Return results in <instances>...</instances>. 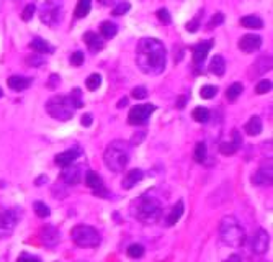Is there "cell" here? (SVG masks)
<instances>
[{
	"label": "cell",
	"instance_id": "1",
	"mask_svg": "<svg viewBox=\"0 0 273 262\" xmlns=\"http://www.w3.org/2000/svg\"><path fill=\"white\" fill-rule=\"evenodd\" d=\"M136 64L147 76L162 74L167 64V51L157 38H141L136 48Z\"/></svg>",
	"mask_w": 273,
	"mask_h": 262
},
{
	"label": "cell",
	"instance_id": "2",
	"mask_svg": "<svg viewBox=\"0 0 273 262\" xmlns=\"http://www.w3.org/2000/svg\"><path fill=\"white\" fill-rule=\"evenodd\" d=\"M162 201L153 193H144L133 203V213L141 223L144 224H153L156 223L162 215Z\"/></svg>",
	"mask_w": 273,
	"mask_h": 262
},
{
	"label": "cell",
	"instance_id": "3",
	"mask_svg": "<svg viewBox=\"0 0 273 262\" xmlns=\"http://www.w3.org/2000/svg\"><path fill=\"white\" fill-rule=\"evenodd\" d=\"M246 229L236 216L227 215L219 223V239L229 248H240L246 243Z\"/></svg>",
	"mask_w": 273,
	"mask_h": 262
},
{
	"label": "cell",
	"instance_id": "4",
	"mask_svg": "<svg viewBox=\"0 0 273 262\" xmlns=\"http://www.w3.org/2000/svg\"><path fill=\"white\" fill-rule=\"evenodd\" d=\"M130 161V146L123 139H115L103 153V162L111 172H123Z\"/></svg>",
	"mask_w": 273,
	"mask_h": 262
},
{
	"label": "cell",
	"instance_id": "5",
	"mask_svg": "<svg viewBox=\"0 0 273 262\" xmlns=\"http://www.w3.org/2000/svg\"><path fill=\"white\" fill-rule=\"evenodd\" d=\"M46 111L59 122H67L74 117L75 107L72 105L69 95H56L46 102Z\"/></svg>",
	"mask_w": 273,
	"mask_h": 262
},
{
	"label": "cell",
	"instance_id": "6",
	"mask_svg": "<svg viewBox=\"0 0 273 262\" xmlns=\"http://www.w3.org/2000/svg\"><path fill=\"white\" fill-rule=\"evenodd\" d=\"M71 239L79 248H97L102 243L100 233L88 224H77L71 231Z\"/></svg>",
	"mask_w": 273,
	"mask_h": 262
},
{
	"label": "cell",
	"instance_id": "7",
	"mask_svg": "<svg viewBox=\"0 0 273 262\" xmlns=\"http://www.w3.org/2000/svg\"><path fill=\"white\" fill-rule=\"evenodd\" d=\"M63 18V2L60 0H46L40 9V20L48 26L59 25Z\"/></svg>",
	"mask_w": 273,
	"mask_h": 262
},
{
	"label": "cell",
	"instance_id": "8",
	"mask_svg": "<svg viewBox=\"0 0 273 262\" xmlns=\"http://www.w3.org/2000/svg\"><path fill=\"white\" fill-rule=\"evenodd\" d=\"M156 107L153 103H141V105H136L130 110V113H128V123L130 125H144L150 118V115L154 113Z\"/></svg>",
	"mask_w": 273,
	"mask_h": 262
},
{
	"label": "cell",
	"instance_id": "9",
	"mask_svg": "<svg viewBox=\"0 0 273 262\" xmlns=\"http://www.w3.org/2000/svg\"><path fill=\"white\" fill-rule=\"evenodd\" d=\"M20 221V212L18 208H9L0 213V231L2 233H12L15 226Z\"/></svg>",
	"mask_w": 273,
	"mask_h": 262
},
{
	"label": "cell",
	"instance_id": "10",
	"mask_svg": "<svg viewBox=\"0 0 273 262\" xmlns=\"http://www.w3.org/2000/svg\"><path fill=\"white\" fill-rule=\"evenodd\" d=\"M213 44H215L213 40H208V41H201V43L196 44V46L192 48V51H193V64L196 67V72H201L203 63H204V59H206L208 52L211 51V48H213Z\"/></svg>",
	"mask_w": 273,
	"mask_h": 262
},
{
	"label": "cell",
	"instance_id": "11",
	"mask_svg": "<svg viewBox=\"0 0 273 262\" xmlns=\"http://www.w3.org/2000/svg\"><path fill=\"white\" fill-rule=\"evenodd\" d=\"M262 48V36L247 33L239 40V49L242 52H247V54H252V52L259 51Z\"/></svg>",
	"mask_w": 273,
	"mask_h": 262
},
{
	"label": "cell",
	"instance_id": "12",
	"mask_svg": "<svg viewBox=\"0 0 273 262\" xmlns=\"http://www.w3.org/2000/svg\"><path fill=\"white\" fill-rule=\"evenodd\" d=\"M85 184H87V187H90V189L94 190V193L97 197H102V198L108 197V190L105 189L102 177L98 176L97 172H94V170L87 172V174H85Z\"/></svg>",
	"mask_w": 273,
	"mask_h": 262
},
{
	"label": "cell",
	"instance_id": "13",
	"mask_svg": "<svg viewBox=\"0 0 273 262\" xmlns=\"http://www.w3.org/2000/svg\"><path fill=\"white\" fill-rule=\"evenodd\" d=\"M268 246H270V235L262 228L257 229L254 238H252V244H250L252 252L254 254H265L268 251Z\"/></svg>",
	"mask_w": 273,
	"mask_h": 262
},
{
	"label": "cell",
	"instance_id": "14",
	"mask_svg": "<svg viewBox=\"0 0 273 262\" xmlns=\"http://www.w3.org/2000/svg\"><path fill=\"white\" fill-rule=\"evenodd\" d=\"M60 179L67 184V185H77L82 181V169L80 166H75V164H69V166L63 167L60 172Z\"/></svg>",
	"mask_w": 273,
	"mask_h": 262
},
{
	"label": "cell",
	"instance_id": "15",
	"mask_svg": "<svg viewBox=\"0 0 273 262\" xmlns=\"http://www.w3.org/2000/svg\"><path fill=\"white\" fill-rule=\"evenodd\" d=\"M232 141H227V143L219 144V153L224 156H232L239 151V148L242 146V136L237 130H232Z\"/></svg>",
	"mask_w": 273,
	"mask_h": 262
},
{
	"label": "cell",
	"instance_id": "16",
	"mask_svg": "<svg viewBox=\"0 0 273 262\" xmlns=\"http://www.w3.org/2000/svg\"><path fill=\"white\" fill-rule=\"evenodd\" d=\"M41 241L43 244L46 246V248H56L60 241V233L59 229L54 228V226H46L43 231H41Z\"/></svg>",
	"mask_w": 273,
	"mask_h": 262
},
{
	"label": "cell",
	"instance_id": "17",
	"mask_svg": "<svg viewBox=\"0 0 273 262\" xmlns=\"http://www.w3.org/2000/svg\"><path fill=\"white\" fill-rule=\"evenodd\" d=\"M270 69H271V57L270 56H262V57L257 59L252 67H250V77L263 76V74Z\"/></svg>",
	"mask_w": 273,
	"mask_h": 262
},
{
	"label": "cell",
	"instance_id": "18",
	"mask_svg": "<svg viewBox=\"0 0 273 262\" xmlns=\"http://www.w3.org/2000/svg\"><path fill=\"white\" fill-rule=\"evenodd\" d=\"M79 156H80V149L72 148V149H67V151H64V153H59L54 161H56L57 166L66 167V166H69V164H72Z\"/></svg>",
	"mask_w": 273,
	"mask_h": 262
},
{
	"label": "cell",
	"instance_id": "19",
	"mask_svg": "<svg viewBox=\"0 0 273 262\" xmlns=\"http://www.w3.org/2000/svg\"><path fill=\"white\" fill-rule=\"evenodd\" d=\"M252 184L255 185H270L271 184V164L262 166L259 170L252 176Z\"/></svg>",
	"mask_w": 273,
	"mask_h": 262
},
{
	"label": "cell",
	"instance_id": "20",
	"mask_svg": "<svg viewBox=\"0 0 273 262\" xmlns=\"http://www.w3.org/2000/svg\"><path fill=\"white\" fill-rule=\"evenodd\" d=\"M142 177H144V172L141 169H133L125 176L123 182H121V187H123L125 190H131L136 184H139L142 181Z\"/></svg>",
	"mask_w": 273,
	"mask_h": 262
},
{
	"label": "cell",
	"instance_id": "21",
	"mask_svg": "<svg viewBox=\"0 0 273 262\" xmlns=\"http://www.w3.org/2000/svg\"><path fill=\"white\" fill-rule=\"evenodd\" d=\"M83 41H85L87 48L92 52H100L103 49V38L94 32H87L85 35H83Z\"/></svg>",
	"mask_w": 273,
	"mask_h": 262
},
{
	"label": "cell",
	"instance_id": "22",
	"mask_svg": "<svg viewBox=\"0 0 273 262\" xmlns=\"http://www.w3.org/2000/svg\"><path fill=\"white\" fill-rule=\"evenodd\" d=\"M29 48L36 51L38 54H52V52H54V48H52L46 40L40 38V36H35L32 43H29Z\"/></svg>",
	"mask_w": 273,
	"mask_h": 262
},
{
	"label": "cell",
	"instance_id": "23",
	"mask_svg": "<svg viewBox=\"0 0 273 262\" xmlns=\"http://www.w3.org/2000/svg\"><path fill=\"white\" fill-rule=\"evenodd\" d=\"M7 84H9V87L15 92H23L32 85V79L21 77V76H12V77H9V80H7Z\"/></svg>",
	"mask_w": 273,
	"mask_h": 262
},
{
	"label": "cell",
	"instance_id": "24",
	"mask_svg": "<svg viewBox=\"0 0 273 262\" xmlns=\"http://www.w3.org/2000/svg\"><path fill=\"white\" fill-rule=\"evenodd\" d=\"M184 210H185L184 201L178 200L177 203H175V207L170 210V213L167 215V218H165V224H167V226H173L175 223H178V220L181 218V215H184Z\"/></svg>",
	"mask_w": 273,
	"mask_h": 262
},
{
	"label": "cell",
	"instance_id": "25",
	"mask_svg": "<svg viewBox=\"0 0 273 262\" xmlns=\"http://www.w3.org/2000/svg\"><path fill=\"white\" fill-rule=\"evenodd\" d=\"M244 130L249 136H257V134H260L262 130H263V123H262L260 117H257V115L250 117V120L244 125Z\"/></svg>",
	"mask_w": 273,
	"mask_h": 262
},
{
	"label": "cell",
	"instance_id": "26",
	"mask_svg": "<svg viewBox=\"0 0 273 262\" xmlns=\"http://www.w3.org/2000/svg\"><path fill=\"white\" fill-rule=\"evenodd\" d=\"M226 71V61L223 56H215L209 63V72L218 77H223Z\"/></svg>",
	"mask_w": 273,
	"mask_h": 262
},
{
	"label": "cell",
	"instance_id": "27",
	"mask_svg": "<svg viewBox=\"0 0 273 262\" xmlns=\"http://www.w3.org/2000/svg\"><path fill=\"white\" fill-rule=\"evenodd\" d=\"M240 25L244 28H252V30H260L263 28V20L257 15H246L240 18Z\"/></svg>",
	"mask_w": 273,
	"mask_h": 262
},
{
	"label": "cell",
	"instance_id": "28",
	"mask_svg": "<svg viewBox=\"0 0 273 262\" xmlns=\"http://www.w3.org/2000/svg\"><path fill=\"white\" fill-rule=\"evenodd\" d=\"M90 9H92V0H79L77 5H75V18H85Z\"/></svg>",
	"mask_w": 273,
	"mask_h": 262
},
{
	"label": "cell",
	"instance_id": "29",
	"mask_svg": "<svg viewBox=\"0 0 273 262\" xmlns=\"http://www.w3.org/2000/svg\"><path fill=\"white\" fill-rule=\"evenodd\" d=\"M116 33H118V26L113 23V21H103L100 25V35L103 38L111 40V38H115Z\"/></svg>",
	"mask_w": 273,
	"mask_h": 262
},
{
	"label": "cell",
	"instance_id": "30",
	"mask_svg": "<svg viewBox=\"0 0 273 262\" xmlns=\"http://www.w3.org/2000/svg\"><path fill=\"white\" fill-rule=\"evenodd\" d=\"M242 91H244V85L240 84V82H234V84L231 87H227V91H226V99L229 100V102H236Z\"/></svg>",
	"mask_w": 273,
	"mask_h": 262
},
{
	"label": "cell",
	"instance_id": "31",
	"mask_svg": "<svg viewBox=\"0 0 273 262\" xmlns=\"http://www.w3.org/2000/svg\"><path fill=\"white\" fill-rule=\"evenodd\" d=\"M193 120L195 122H198V123H206L208 120H209V110L206 107H196L193 110V113H192Z\"/></svg>",
	"mask_w": 273,
	"mask_h": 262
},
{
	"label": "cell",
	"instance_id": "32",
	"mask_svg": "<svg viewBox=\"0 0 273 262\" xmlns=\"http://www.w3.org/2000/svg\"><path fill=\"white\" fill-rule=\"evenodd\" d=\"M33 210H35L36 216H40V218H48V216L51 215V210L46 203H44V201H35Z\"/></svg>",
	"mask_w": 273,
	"mask_h": 262
},
{
	"label": "cell",
	"instance_id": "33",
	"mask_svg": "<svg viewBox=\"0 0 273 262\" xmlns=\"http://www.w3.org/2000/svg\"><path fill=\"white\" fill-rule=\"evenodd\" d=\"M144 246H141V244H131L130 248L126 249V254L130 256L131 259H141L142 256H144Z\"/></svg>",
	"mask_w": 273,
	"mask_h": 262
},
{
	"label": "cell",
	"instance_id": "34",
	"mask_svg": "<svg viewBox=\"0 0 273 262\" xmlns=\"http://www.w3.org/2000/svg\"><path fill=\"white\" fill-rule=\"evenodd\" d=\"M206 154H208L206 144H204V143H198V144H196L195 153H193V157H195L196 162H200V164L204 162V159H206Z\"/></svg>",
	"mask_w": 273,
	"mask_h": 262
},
{
	"label": "cell",
	"instance_id": "35",
	"mask_svg": "<svg viewBox=\"0 0 273 262\" xmlns=\"http://www.w3.org/2000/svg\"><path fill=\"white\" fill-rule=\"evenodd\" d=\"M85 85H87V89L90 92L97 91V89L102 85V76H100V74H92V76L87 79Z\"/></svg>",
	"mask_w": 273,
	"mask_h": 262
},
{
	"label": "cell",
	"instance_id": "36",
	"mask_svg": "<svg viewBox=\"0 0 273 262\" xmlns=\"http://www.w3.org/2000/svg\"><path fill=\"white\" fill-rule=\"evenodd\" d=\"M69 99H71L72 105L75 107V110L83 107V99H82V92H80V89H74V91L69 94Z\"/></svg>",
	"mask_w": 273,
	"mask_h": 262
},
{
	"label": "cell",
	"instance_id": "37",
	"mask_svg": "<svg viewBox=\"0 0 273 262\" xmlns=\"http://www.w3.org/2000/svg\"><path fill=\"white\" fill-rule=\"evenodd\" d=\"M216 94H218V87H216V85H203L201 91H200L201 99H204V100L213 99Z\"/></svg>",
	"mask_w": 273,
	"mask_h": 262
},
{
	"label": "cell",
	"instance_id": "38",
	"mask_svg": "<svg viewBox=\"0 0 273 262\" xmlns=\"http://www.w3.org/2000/svg\"><path fill=\"white\" fill-rule=\"evenodd\" d=\"M130 9H131L130 2H119V4L115 7V9L111 10V13L115 15V17H121V15H125V13L130 12Z\"/></svg>",
	"mask_w": 273,
	"mask_h": 262
},
{
	"label": "cell",
	"instance_id": "39",
	"mask_svg": "<svg viewBox=\"0 0 273 262\" xmlns=\"http://www.w3.org/2000/svg\"><path fill=\"white\" fill-rule=\"evenodd\" d=\"M270 91H271V80H268V79L260 80L259 84H257V87H255V92L257 94H267Z\"/></svg>",
	"mask_w": 273,
	"mask_h": 262
},
{
	"label": "cell",
	"instance_id": "40",
	"mask_svg": "<svg viewBox=\"0 0 273 262\" xmlns=\"http://www.w3.org/2000/svg\"><path fill=\"white\" fill-rule=\"evenodd\" d=\"M35 10H36V7H35L33 4L26 5L25 9H23V12H21V20H23V21H29V20L33 18Z\"/></svg>",
	"mask_w": 273,
	"mask_h": 262
},
{
	"label": "cell",
	"instance_id": "41",
	"mask_svg": "<svg viewBox=\"0 0 273 262\" xmlns=\"http://www.w3.org/2000/svg\"><path fill=\"white\" fill-rule=\"evenodd\" d=\"M157 18L162 21L164 25H170L172 23V17H170V13L167 9H161V10H157Z\"/></svg>",
	"mask_w": 273,
	"mask_h": 262
},
{
	"label": "cell",
	"instance_id": "42",
	"mask_svg": "<svg viewBox=\"0 0 273 262\" xmlns=\"http://www.w3.org/2000/svg\"><path fill=\"white\" fill-rule=\"evenodd\" d=\"M203 17V10L201 12H198V15L192 20V21H188V23L185 25V28L188 30V32H196L198 30V26H200V18Z\"/></svg>",
	"mask_w": 273,
	"mask_h": 262
},
{
	"label": "cell",
	"instance_id": "43",
	"mask_svg": "<svg viewBox=\"0 0 273 262\" xmlns=\"http://www.w3.org/2000/svg\"><path fill=\"white\" fill-rule=\"evenodd\" d=\"M131 95L134 97L136 100H144V99H146V97H147V89H146V87H142V85H139V87L133 89Z\"/></svg>",
	"mask_w": 273,
	"mask_h": 262
},
{
	"label": "cell",
	"instance_id": "44",
	"mask_svg": "<svg viewBox=\"0 0 273 262\" xmlns=\"http://www.w3.org/2000/svg\"><path fill=\"white\" fill-rule=\"evenodd\" d=\"M83 61H85V56H83L82 51L72 52V56H71V64H72V66H82Z\"/></svg>",
	"mask_w": 273,
	"mask_h": 262
},
{
	"label": "cell",
	"instance_id": "45",
	"mask_svg": "<svg viewBox=\"0 0 273 262\" xmlns=\"http://www.w3.org/2000/svg\"><path fill=\"white\" fill-rule=\"evenodd\" d=\"M223 21H224V15L223 13H216V15H213V18H211L209 28H216L219 25H223Z\"/></svg>",
	"mask_w": 273,
	"mask_h": 262
},
{
	"label": "cell",
	"instance_id": "46",
	"mask_svg": "<svg viewBox=\"0 0 273 262\" xmlns=\"http://www.w3.org/2000/svg\"><path fill=\"white\" fill-rule=\"evenodd\" d=\"M17 262H41L40 259H38L36 256H32V254H26V252H23L21 256L18 257V260Z\"/></svg>",
	"mask_w": 273,
	"mask_h": 262
},
{
	"label": "cell",
	"instance_id": "47",
	"mask_svg": "<svg viewBox=\"0 0 273 262\" xmlns=\"http://www.w3.org/2000/svg\"><path fill=\"white\" fill-rule=\"evenodd\" d=\"M59 82H60V79H59L57 74H51L49 82H48V89H56Z\"/></svg>",
	"mask_w": 273,
	"mask_h": 262
},
{
	"label": "cell",
	"instance_id": "48",
	"mask_svg": "<svg viewBox=\"0 0 273 262\" xmlns=\"http://www.w3.org/2000/svg\"><path fill=\"white\" fill-rule=\"evenodd\" d=\"M28 64L29 66H41L43 64V57L41 56H29L28 57Z\"/></svg>",
	"mask_w": 273,
	"mask_h": 262
},
{
	"label": "cell",
	"instance_id": "49",
	"mask_svg": "<svg viewBox=\"0 0 273 262\" xmlns=\"http://www.w3.org/2000/svg\"><path fill=\"white\" fill-rule=\"evenodd\" d=\"M92 122H94V118H92V115H90V113H85L82 117V125L83 126H90V125H92Z\"/></svg>",
	"mask_w": 273,
	"mask_h": 262
},
{
	"label": "cell",
	"instance_id": "50",
	"mask_svg": "<svg viewBox=\"0 0 273 262\" xmlns=\"http://www.w3.org/2000/svg\"><path fill=\"white\" fill-rule=\"evenodd\" d=\"M223 262H242V257L239 256V254H232V256H229L227 259H224Z\"/></svg>",
	"mask_w": 273,
	"mask_h": 262
},
{
	"label": "cell",
	"instance_id": "51",
	"mask_svg": "<svg viewBox=\"0 0 273 262\" xmlns=\"http://www.w3.org/2000/svg\"><path fill=\"white\" fill-rule=\"evenodd\" d=\"M146 136V133H139V134H134L133 136V144H139L141 141H142V138Z\"/></svg>",
	"mask_w": 273,
	"mask_h": 262
},
{
	"label": "cell",
	"instance_id": "52",
	"mask_svg": "<svg viewBox=\"0 0 273 262\" xmlns=\"http://www.w3.org/2000/svg\"><path fill=\"white\" fill-rule=\"evenodd\" d=\"M185 103H187V97H185V95H180V97H178V102H177V108L181 110V108L185 107Z\"/></svg>",
	"mask_w": 273,
	"mask_h": 262
},
{
	"label": "cell",
	"instance_id": "53",
	"mask_svg": "<svg viewBox=\"0 0 273 262\" xmlns=\"http://www.w3.org/2000/svg\"><path fill=\"white\" fill-rule=\"evenodd\" d=\"M126 105H128V99H126V97H123V99L118 102V108H125Z\"/></svg>",
	"mask_w": 273,
	"mask_h": 262
},
{
	"label": "cell",
	"instance_id": "54",
	"mask_svg": "<svg viewBox=\"0 0 273 262\" xmlns=\"http://www.w3.org/2000/svg\"><path fill=\"white\" fill-rule=\"evenodd\" d=\"M98 4H102V5H107V7H110V5H113V4H115V0H98Z\"/></svg>",
	"mask_w": 273,
	"mask_h": 262
},
{
	"label": "cell",
	"instance_id": "55",
	"mask_svg": "<svg viewBox=\"0 0 273 262\" xmlns=\"http://www.w3.org/2000/svg\"><path fill=\"white\" fill-rule=\"evenodd\" d=\"M46 181H48V177H46V176H41V177H38L36 185H41V182H46Z\"/></svg>",
	"mask_w": 273,
	"mask_h": 262
},
{
	"label": "cell",
	"instance_id": "56",
	"mask_svg": "<svg viewBox=\"0 0 273 262\" xmlns=\"http://www.w3.org/2000/svg\"><path fill=\"white\" fill-rule=\"evenodd\" d=\"M4 95V92H2V89H0V97H2Z\"/></svg>",
	"mask_w": 273,
	"mask_h": 262
},
{
	"label": "cell",
	"instance_id": "57",
	"mask_svg": "<svg viewBox=\"0 0 273 262\" xmlns=\"http://www.w3.org/2000/svg\"><path fill=\"white\" fill-rule=\"evenodd\" d=\"M263 262H270V260H263Z\"/></svg>",
	"mask_w": 273,
	"mask_h": 262
}]
</instances>
